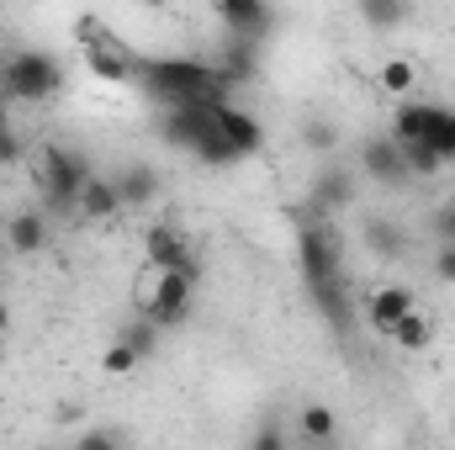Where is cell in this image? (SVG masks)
I'll return each instance as SVG.
<instances>
[{"label":"cell","instance_id":"cell-23","mask_svg":"<svg viewBox=\"0 0 455 450\" xmlns=\"http://www.w3.org/2000/svg\"><path fill=\"white\" fill-rule=\"evenodd\" d=\"M413 16V5H403V0H360V21H371V27H403Z\"/></svg>","mask_w":455,"mask_h":450},{"label":"cell","instance_id":"cell-17","mask_svg":"<svg viewBox=\"0 0 455 450\" xmlns=\"http://www.w3.org/2000/svg\"><path fill=\"white\" fill-rule=\"evenodd\" d=\"M297 435H302L307 446H334V440H339V414H334L329 403H302V408H297Z\"/></svg>","mask_w":455,"mask_h":450},{"label":"cell","instance_id":"cell-16","mask_svg":"<svg viewBox=\"0 0 455 450\" xmlns=\"http://www.w3.org/2000/svg\"><path fill=\"white\" fill-rule=\"evenodd\" d=\"M254 43H233L228 37L223 53H218V64H212V75H218V85L223 91H233V85H243V80H254Z\"/></svg>","mask_w":455,"mask_h":450},{"label":"cell","instance_id":"cell-33","mask_svg":"<svg viewBox=\"0 0 455 450\" xmlns=\"http://www.w3.org/2000/svg\"><path fill=\"white\" fill-rule=\"evenodd\" d=\"M0 133H11V101L0 96Z\"/></svg>","mask_w":455,"mask_h":450},{"label":"cell","instance_id":"cell-5","mask_svg":"<svg viewBox=\"0 0 455 450\" xmlns=\"http://www.w3.org/2000/svg\"><path fill=\"white\" fill-rule=\"evenodd\" d=\"M297 265H302V281L307 292H323L344 281V238L334 223H297Z\"/></svg>","mask_w":455,"mask_h":450},{"label":"cell","instance_id":"cell-1","mask_svg":"<svg viewBox=\"0 0 455 450\" xmlns=\"http://www.w3.org/2000/svg\"><path fill=\"white\" fill-rule=\"evenodd\" d=\"M138 80L164 107H207V101H223L228 96L207 59H143Z\"/></svg>","mask_w":455,"mask_h":450},{"label":"cell","instance_id":"cell-3","mask_svg":"<svg viewBox=\"0 0 455 450\" xmlns=\"http://www.w3.org/2000/svg\"><path fill=\"white\" fill-rule=\"evenodd\" d=\"M202 270H143L138 276V318L148 329H175L191 318Z\"/></svg>","mask_w":455,"mask_h":450},{"label":"cell","instance_id":"cell-21","mask_svg":"<svg viewBox=\"0 0 455 450\" xmlns=\"http://www.w3.org/2000/svg\"><path fill=\"white\" fill-rule=\"evenodd\" d=\"M365 244H371L381 260H403V254H408V233L392 223V218H381V213L365 218Z\"/></svg>","mask_w":455,"mask_h":450},{"label":"cell","instance_id":"cell-24","mask_svg":"<svg viewBox=\"0 0 455 450\" xmlns=\"http://www.w3.org/2000/svg\"><path fill=\"white\" fill-rule=\"evenodd\" d=\"M413 85H419L413 59H387V64H381V91H387V96H408Z\"/></svg>","mask_w":455,"mask_h":450},{"label":"cell","instance_id":"cell-7","mask_svg":"<svg viewBox=\"0 0 455 450\" xmlns=\"http://www.w3.org/2000/svg\"><path fill=\"white\" fill-rule=\"evenodd\" d=\"M143 265L148 270H202L196 265V244L180 223H154L143 233Z\"/></svg>","mask_w":455,"mask_h":450},{"label":"cell","instance_id":"cell-4","mask_svg":"<svg viewBox=\"0 0 455 450\" xmlns=\"http://www.w3.org/2000/svg\"><path fill=\"white\" fill-rule=\"evenodd\" d=\"M64 91V64L53 59V53H43V48H16V53H5V64H0V96L11 101H48V96H59Z\"/></svg>","mask_w":455,"mask_h":450},{"label":"cell","instance_id":"cell-28","mask_svg":"<svg viewBox=\"0 0 455 450\" xmlns=\"http://www.w3.org/2000/svg\"><path fill=\"white\" fill-rule=\"evenodd\" d=\"M138 366H143V360H138L127 344H107V355H101V371H107V376H132Z\"/></svg>","mask_w":455,"mask_h":450},{"label":"cell","instance_id":"cell-35","mask_svg":"<svg viewBox=\"0 0 455 450\" xmlns=\"http://www.w3.org/2000/svg\"><path fill=\"white\" fill-rule=\"evenodd\" d=\"M0 360H5V339H0Z\"/></svg>","mask_w":455,"mask_h":450},{"label":"cell","instance_id":"cell-11","mask_svg":"<svg viewBox=\"0 0 455 450\" xmlns=\"http://www.w3.org/2000/svg\"><path fill=\"white\" fill-rule=\"evenodd\" d=\"M413 308H419V297H413L408 286H376L371 302H365V324H371L381 339H392L397 334V324H403Z\"/></svg>","mask_w":455,"mask_h":450},{"label":"cell","instance_id":"cell-18","mask_svg":"<svg viewBox=\"0 0 455 450\" xmlns=\"http://www.w3.org/2000/svg\"><path fill=\"white\" fill-rule=\"evenodd\" d=\"M424 149L440 159V165H455V107H440L429 101V127H424Z\"/></svg>","mask_w":455,"mask_h":450},{"label":"cell","instance_id":"cell-30","mask_svg":"<svg viewBox=\"0 0 455 450\" xmlns=\"http://www.w3.org/2000/svg\"><path fill=\"white\" fill-rule=\"evenodd\" d=\"M435 238L440 244H455V197L445 207H435Z\"/></svg>","mask_w":455,"mask_h":450},{"label":"cell","instance_id":"cell-27","mask_svg":"<svg viewBox=\"0 0 455 450\" xmlns=\"http://www.w3.org/2000/svg\"><path fill=\"white\" fill-rule=\"evenodd\" d=\"M75 450H132V446H127V435H122V430L96 424V430H85V435L75 440Z\"/></svg>","mask_w":455,"mask_h":450},{"label":"cell","instance_id":"cell-12","mask_svg":"<svg viewBox=\"0 0 455 450\" xmlns=\"http://www.w3.org/2000/svg\"><path fill=\"white\" fill-rule=\"evenodd\" d=\"M218 21L228 27L233 43H259V37L275 27V16H270L259 0H218Z\"/></svg>","mask_w":455,"mask_h":450},{"label":"cell","instance_id":"cell-22","mask_svg":"<svg viewBox=\"0 0 455 450\" xmlns=\"http://www.w3.org/2000/svg\"><path fill=\"white\" fill-rule=\"evenodd\" d=\"M392 339H397V350H408V355H419V350H429V344H435V318L413 308V313H408V318L397 324V334H392Z\"/></svg>","mask_w":455,"mask_h":450},{"label":"cell","instance_id":"cell-9","mask_svg":"<svg viewBox=\"0 0 455 450\" xmlns=\"http://www.w3.org/2000/svg\"><path fill=\"white\" fill-rule=\"evenodd\" d=\"M360 170H365V181H376V186H387V191H403L413 175H408V159H403V149L392 143V138H365L360 143Z\"/></svg>","mask_w":455,"mask_h":450},{"label":"cell","instance_id":"cell-15","mask_svg":"<svg viewBox=\"0 0 455 450\" xmlns=\"http://www.w3.org/2000/svg\"><path fill=\"white\" fill-rule=\"evenodd\" d=\"M75 213L85 223H112V218H122V197H116L112 175H91L85 191H80V202H75Z\"/></svg>","mask_w":455,"mask_h":450},{"label":"cell","instance_id":"cell-20","mask_svg":"<svg viewBox=\"0 0 455 450\" xmlns=\"http://www.w3.org/2000/svg\"><path fill=\"white\" fill-rule=\"evenodd\" d=\"M5 244H11V254H37L48 244V218L43 213H16L5 223Z\"/></svg>","mask_w":455,"mask_h":450},{"label":"cell","instance_id":"cell-34","mask_svg":"<svg viewBox=\"0 0 455 450\" xmlns=\"http://www.w3.org/2000/svg\"><path fill=\"white\" fill-rule=\"evenodd\" d=\"M5 329H11V308L0 302V339H5Z\"/></svg>","mask_w":455,"mask_h":450},{"label":"cell","instance_id":"cell-25","mask_svg":"<svg viewBox=\"0 0 455 450\" xmlns=\"http://www.w3.org/2000/svg\"><path fill=\"white\" fill-rule=\"evenodd\" d=\"M243 450H291L286 424H281V419H259V424H254V435L243 440Z\"/></svg>","mask_w":455,"mask_h":450},{"label":"cell","instance_id":"cell-2","mask_svg":"<svg viewBox=\"0 0 455 450\" xmlns=\"http://www.w3.org/2000/svg\"><path fill=\"white\" fill-rule=\"evenodd\" d=\"M91 175H96L91 159L80 149H69V143H43L37 159H32V181H37L48 213H75V202H80Z\"/></svg>","mask_w":455,"mask_h":450},{"label":"cell","instance_id":"cell-31","mask_svg":"<svg viewBox=\"0 0 455 450\" xmlns=\"http://www.w3.org/2000/svg\"><path fill=\"white\" fill-rule=\"evenodd\" d=\"M27 154V143H21V133L11 127V133H0V165H16Z\"/></svg>","mask_w":455,"mask_h":450},{"label":"cell","instance_id":"cell-6","mask_svg":"<svg viewBox=\"0 0 455 450\" xmlns=\"http://www.w3.org/2000/svg\"><path fill=\"white\" fill-rule=\"evenodd\" d=\"M80 32H85V64H91V75H101L107 85H132L138 80V64L143 59L116 32L96 27V21H80Z\"/></svg>","mask_w":455,"mask_h":450},{"label":"cell","instance_id":"cell-8","mask_svg":"<svg viewBox=\"0 0 455 450\" xmlns=\"http://www.w3.org/2000/svg\"><path fill=\"white\" fill-rule=\"evenodd\" d=\"M212 127H218V101H207V107H164V117H159L164 143H175L186 154H196L212 138Z\"/></svg>","mask_w":455,"mask_h":450},{"label":"cell","instance_id":"cell-13","mask_svg":"<svg viewBox=\"0 0 455 450\" xmlns=\"http://www.w3.org/2000/svg\"><path fill=\"white\" fill-rule=\"evenodd\" d=\"M112 186H116V197H122V213H148L154 202H159V175L148 170V165H122L112 175Z\"/></svg>","mask_w":455,"mask_h":450},{"label":"cell","instance_id":"cell-26","mask_svg":"<svg viewBox=\"0 0 455 450\" xmlns=\"http://www.w3.org/2000/svg\"><path fill=\"white\" fill-rule=\"evenodd\" d=\"M154 339H159V329H148L143 318H132V324H122V334H116V344H127L138 360L143 355H154Z\"/></svg>","mask_w":455,"mask_h":450},{"label":"cell","instance_id":"cell-19","mask_svg":"<svg viewBox=\"0 0 455 450\" xmlns=\"http://www.w3.org/2000/svg\"><path fill=\"white\" fill-rule=\"evenodd\" d=\"M424 127H429V101H403L397 112H392V143L397 149H419L424 143Z\"/></svg>","mask_w":455,"mask_h":450},{"label":"cell","instance_id":"cell-10","mask_svg":"<svg viewBox=\"0 0 455 450\" xmlns=\"http://www.w3.org/2000/svg\"><path fill=\"white\" fill-rule=\"evenodd\" d=\"M355 170H344V165H323V170H313V186H307V207H318V213H344L349 202H355Z\"/></svg>","mask_w":455,"mask_h":450},{"label":"cell","instance_id":"cell-14","mask_svg":"<svg viewBox=\"0 0 455 450\" xmlns=\"http://www.w3.org/2000/svg\"><path fill=\"white\" fill-rule=\"evenodd\" d=\"M218 133L228 138V149H233L238 159L259 154V143H265V127H259L249 112H238L233 101H218Z\"/></svg>","mask_w":455,"mask_h":450},{"label":"cell","instance_id":"cell-32","mask_svg":"<svg viewBox=\"0 0 455 450\" xmlns=\"http://www.w3.org/2000/svg\"><path fill=\"white\" fill-rule=\"evenodd\" d=\"M435 276H440L445 286H455V244H440V254H435Z\"/></svg>","mask_w":455,"mask_h":450},{"label":"cell","instance_id":"cell-29","mask_svg":"<svg viewBox=\"0 0 455 450\" xmlns=\"http://www.w3.org/2000/svg\"><path fill=\"white\" fill-rule=\"evenodd\" d=\"M302 143H307V149H318V154H329V149L339 143V133H334V122H323V117H318V122H302Z\"/></svg>","mask_w":455,"mask_h":450}]
</instances>
